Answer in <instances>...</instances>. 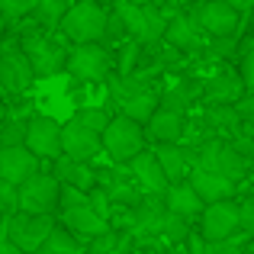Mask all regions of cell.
<instances>
[{
	"label": "cell",
	"mask_w": 254,
	"mask_h": 254,
	"mask_svg": "<svg viewBox=\"0 0 254 254\" xmlns=\"http://www.w3.org/2000/svg\"><path fill=\"white\" fill-rule=\"evenodd\" d=\"M97 3H119V0H97Z\"/></svg>",
	"instance_id": "48"
},
{
	"label": "cell",
	"mask_w": 254,
	"mask_h": 254,
	"mask_svg": "<svg viewBox=\"0 0 254 254\" xmlns=\"http://www.w3.org/2000/svg\"><path fill=\"white\" fill-rule=\"evenodd\" d=\"M113 52L110 45L93 42V45H74L68 55V74H71V90L77 84H97L110 74Z\"/></svg>",
	"instance_id": "5"
},
{
	"label": "cell",
	"mask_w": 254,
	"mask_h": 254,
	"mask_svg": "<svg viewBox=\"0 0 254 254\" xmlns=\"http://www.w3.org/2000/svg\"><path fill=\"white\" fill-rule=\"evenodd\" d=\"M203 222H199V232L206 235V242L216 245V242H225L232 238L238 229H242V203L235 199H225V203H212L203 209Z\"/></svg>",
	"instance_id": "9"
},
{
	"label": "cell",
	"mask_w": 254,
	"mask_h": 254,
	"mask_svg": "<svg viewBox=\"0 0 254 254\" xmlns=\"http://www.w3.org/2000/svg\"><path fill=\"white\" fill-rule=\"evenodd\" d=\"M0 254H23V251L16 248V242L6 235V229H0Z\"/></svg>",
	"instance_id": "43"
},
{
	"label": "cell",
	"mask_w": 254,
	"mask_h": 254,
	"mask_svg": "<svg viewBox=\"0 0 254 254\" xmlns=\"http://www.w3.org/2000/svg\"><path fill=\"white\" fill-rule=\"evenodd\" d=\"M110 90H113V103L119 106V116H129V119H135V123H142V126H148L151 116L161 110L158 93L142 81L116 77V81L110 84Z\"/></svg>",
	"instance_id": "3"
},
{
	"label": "cell",
	"mask_w": 254,
	"mask_h": 254,
	"mask_svg": "<svg viewBox=\"0 0 254 254\" xmlns=\"http://www.w3.org/2000/svg\"><path fill=\"white\" fill-rule=\"evenodd\" d=\"M187 132V123L180 113H171V110H158L151 116V123L145 126V135L151 138L155 145H177V138Z\"/></svg>",
	"instance_id": "21"
},
{
	"label": "cell",
	"mask_w": 254,
	"mask_h": 254,
	"mask_svg": "<svg viewBox=\"0 0 254 254\" xmlns=\"http://www.w3.org/2000/svg\"><path fill=\"white\" fill-rule=\"evenodd\" d=\"M196 19L203 26V32L209 39H235L238 23H242V10L229 3V0H206L203 6H196Z\"/></svg>",
	"instance_id": "10"
},
{
	"label": "cell",
	"mask_w": 254,
	"mask_h": 254,
	"mask_svg": "<svg viewBox=\"0 0 254 254\" xmlns=\"http://www.w3.org/2000/svg\"><path fill=\"white\" fill-rule=\"evenodd\" d=\"M62 222H64V229L74 232V235H77V238H84V242H97L100 235H106V232L113 229L110 219H103L100 212H93V209H74V212H64Z\"/></svg>",
	"instance_id": "20"
},
{
	"label": "cell",
	"mask_w": 254,
	"mask_h": 254,
	"mask_svg": "<svg viewBox=\"0 0 254 254\" xmlns=\"http://www.w3.org/2000/svg\"><path fill=\"white\" fill-rule=\"evenodd\" d=\"M71 0H39V6H36V23L42 26V29H62V23H64V16L71 13Z\"/></svg>",
	"instance_id": "26"
},
{
	"label": "cell",
	"mask_w": 254,
	"mask_h": 254,
	"mask_svg": "<svg viewBox=\"0 0 254 254\" xmlns=\"http://www.w3.org/2000/svg\"><path fill=\"white\" fill-rule=\"evenodd\" d=\"M196 97H206V84L187 77V81H177L171 90H164L161 110H171V113H180V116H184V113L193 106V100H196Z\"/></svg>",
	"instance_id": "24"
},
{
	"label": "cell",
	"mask_w": 254,
	"mask_h": 254,
	"mask_svg": "<svg viewBox=\"0 0 254 254\" xmlns=\"http://www.w3.org/2000/svg\"><path fill=\"white\" fill-rule=\"evenodd\" d=\"M242 232H248L254 238V199H245L242 203Z\"/></svg>",
	"instance_id": "40"
},
{
	"label": "cell",
	"mask_w": 254,
	"mask_h": 254,
	"mask_svg": "<svg viewBox=\"0 0 254 254\" xmlns=\"http://www.w3.org/2000/svg\"><path fill=\"white\" fill-rule=\"evenodd\" d=\"M155 155H158V161H161V168H164V174H168L171 184H184V180H190V174H193L190 151L177 148V145H155Z\"/></svg>",
	"instance_id": "23"
},
{
	"label": "cell",
	"mask_w": 254,
	"mask_h": 254,
	"mask_svg": "<svg viewBox=\"0 0 254 254\" xmlns=\"http://www.w3.org/2000/svg\"><path fill=\"white\" fill-rule=\"evenodd\" d=\"M113 10H116L119 19L126 23L132 42H142V45L151 42V26H148V13H145V6H135V3H129V0H119V3H113Z\"/></svg>",
	"instance_id": "25"
},
{
	"label": "cell",
	"mask_w": 254,
	"mask_h": 254,
	"mask_svg": "<svg viewBox=\"0 0 254 254\" xmlns=\"http://www.w3.org/2000/svg\"><path fill=\"white\" fill-rule=\"evenodd\" d=\"M62 209V180L55 174H36L19 187V212L26 216H52Z\"/></svg>",
	"instance_id": "7"
},
{
	"label": "cell",
	"mask_w": 254,
	"mask_h": 254,
	"mask_svg": "<svg viewBox=\"0 0 254 254\" xmlns=\"http://www.w3.org/2000/svg\"><path fill=\"white\" fill-rule=\"evenodd\" d=\"M245 97H248V84H245L242 71L235 68H219L206 81V103L209 106H238Z\"/></svg>",
	"instance_id": "12"
},
{
	"label": "cell",
	"mask_w": 254,
	"mask_h": 254,
	"mask_svg": "<svg viewBox=\"0 0 254 254\" xmlns=\"http://www.w3.org/2000/svg\"><path fill=\"white\" fill-rule=\"evenodd\" d=\"M39 254H84V248L74 232H68L64 225H55V232L49 235V242H45V248Z\"/></svg>",
	"instance_id": "28"
},
{
	"label": "cell",
	"mask_w": 254,
	"mask_h": 254,
	"mask_svg": "<svg viewBox=\"0 0 254 254\" xmlns=\"http://www.w3.org/2000/svg\"><path fill=\"white\" fill-rule=\"evenodd\" d=\"M74 209H90V193L62 184V212H74Z\"/></svg>",
	"instance_id": "33"
},
{
	"label": "cell",
	"mask_w": 254,
	"mask_h": 254,
	"mask_svg": "<svg viewBox=\"0 0 254 254\" xmlns=\"http://www.w3.org/2000/svg\"><path fill=\"white\" fill-rule=\"evenodd\" d=\"M206 123H209L212 129H219V132H229V135L235 138L245 119L238 116L235 106H209V113H206Z\"/></svg>",
	"instance_id": "29"
},
{
	"label": "cell",
	"mask_w": 254,
	"mask_h": 254,
	"mask_svg": "<svg viewBox=\"0 0 254 254\" xmlns=\"http://www.w3.org/2000/svg\"><path fill=\"white\" fill-rule=\"evenodd\" d=\"M187 248H190V254H206V251H209V242H206L203 232H190V238H187Z\"/></svg>",
	"instance_id": "41"
},
{
	"label": "cell",
	"mask_w": 254,
	"mask_h": 254,
	"mask_svg": "<svg viewBox=\"0 0 254 254\" xmlns=\"http://www.w3.org/2000/svg\"><path fill=\"white\" fill-rule=\"evenodd\" d=\"M242 77L248 84V93H254V42L245 49V68H242Z\"/></svg>",
	"instance_id": "39"
},
{
	"label": "cell",
	"mask_w": 254,
	"mask_h": 254,
	"mask_svg": "<svg viewBox=\"0 0 254 254\" xmlns=\"http://www.w3.org/2000/svg\"><path fill=\"white\" fill-rule=\"evenodd\" d=\"M26 132H29V116H16V113H10L6 119H0V148L26 145Z\"/></svg>",
	"instance_id": "27"
},
{
	"label": "cell",
	"mask_w": 254,
	"mask_h": 254,
	"mask_svg": "<svg viewBox=\"0 0 254 254\" xmlns=\"http://www.w3.org/2000/svg\"><path fill=\"white\" fill-rule=\"evenodd\" d=\"M235 10H254V0H229Z\"/></svg>",
	"instance_id": "44"
},
{
	"label": "cell",
	"mask_w": 254,
	"mask_h": 254,
	"mask_svg": "<svg viewBox=\"0 0 254 254\" xmlns=\"http://www.w3.org/2000/svg\"><path fill=\"white\" fill-rule=\"evenodd\" d=\"M138 45L142 42H129L123 49V55H119V77H129L132 64H135V58H138Z\"/></svg>",
	"instance_id": "38"
},
{
	"label": "cell",
	"mask_w": 254,
	"mask_h": 254,
	"mask_svg": "<svg viewBox=\"0 0 254 254\" xmlns=\"http://www.w3.org/2000/svg\"><path fill=\"white\" fill-rule=\"evenodd\" d=\"M251 245H254V238L248 235V232L238 229L232 238H225V242H216L212 248H216V254H251V251H248Z\"/></svg>",
	"instance_id": "32"
},
{
	"label": "cell",
	"mask_w": 254,
	"mask_h": 254,
	"mask_svg": "<svg viewBox=\"0 0 254 254\" xmlns=\"http://www.w3.org/2000/svg\"><path fill=\"white\" fill-rule=\"evenodd\" d=\"M6 26H10V23H6V16H3V13H0V39H3V32H6Z\"/></svg>",
	"instance_id": "46"
},
{
	"label": "cell",
	"mask_w": 254,
	"mask_h": 254,
	"mask_svg": "<svg viewBox=\"0 0 254 254\" xmlns=\"http://www.w3.org/2000/svg\"><path fill=\"white\" fill-rule=\"evenodd\" d=\"M26 148L45 161H58L64 155L62 148V123L52 116H29V132H26Z\"/></svg>",
	"instance_id": "11"
},
{
	"label": "cell",
	"mask_w": 254,
	"mask_h": 254,
	"mask_svg": "<svg viewBox=\"0 0 254 254\" xmlns=\"http://www.w3.org/2000/svg\"><path fill=\"white\" fill-rule=\"evenodd\" d=\"M52 174H55L62 184L77 187V190H87V193H93V190H97V184H100V171H93L87 161H74V158H68V155L58 158Z\"/></svg>",
	"instance_id": "19"
},
{
	"label": "cell",
	"mask_w": 254,
	"mask_h": 254,
	"mask_svg": "<svg viewBox=\"0 0 254 254\" xmlns=\"http://www.w3.org/2000/svg\"><path fill=\"white\" fill-rule=\"evenodd\" d=\"M164 203H168V212H177L184 219H193V216H203L206 203L199 199V193L193 190L190 180L184 184H171V190L164 193Z\"/></svg>",
	"instance_id": "22"
},
{
	"label": "cell",
	"mask_w": 254,
	"mask_h": 254,
	"mask_svg": "<svg viewBox=\"0 0 254 254\" xmlns=\"http://www.w3.org/2000/svg\"><path fill=\"white\" fill-rule=\"evenodd\" d=\"M145 126L129 116H113L110 129L103 132V151L116 164H129L145 151Z\"/></svg>",
	"instance_id": "4"
},
{
	"label": "cell",
	"mask_w": 254,
	"mask_h": 254,
	"mask_svg": "<svg viewBox=\"0 0 254 254\" xmlns=\"http://www.w3.org/2000/svg\"><path fill=\"white\" fill-rule=\"evenodd\" d=\"M74 119L81 126H87L90 132H97V135H103V132L110 129V123H113V116L106 113V106H84V110L74 113Z\"/></svg>",
	"instance_id": "30"
},
{
	"label": "cell",
	"mask_w": 254,
	"mask_h": 254,
	"mask_svg": "<svg viewBox=\"0 0 254 254\" xmlns=\"http://www.w3.org/2000/svg\"><path fill=\"white\" fill-rule=\"evenodd\" d=\"M251 29H254V10H251Z\"/></svg>",
	"instance_id": "49"
},
{
	"label": "cell",
	"mask_w": 254,
	"mask_h": 254,
	"mask_svg": "<svg viewBox=\"0 0 254 254\" xmlns=\"http://www.w3.org/2000/svg\"><path fill=\"white\" fill-rule=\"evenodd\" d=\"M106 26H110V10L97 0H77L71 13L64 16L62 32L68 42L74 45H93L106 39Z\"/></svg>",
	"instance_id": "2"
},
{
	"label": "cell",
	"mask_w": 254,
	"mask_h": 254,
	"mask_svg": "<svg viewBox=\"0 0 254 254\" xmlns=\"http://www.w3.org/2000/svg\"><path fill=\"white\" fill-rule=\"evenodd\" d=\"M235 110H238V116H242L245 123H254V93H248V97H245Z\"/></svg>",
	"instance_id": "42"
},
{
	"label": "cell",
	"mask_w": 254,
	"mask_h": 254,
	"mask_svg": "<svg viewBox=\"0 0 254 254\" xmlns=\"http://www.w3.org/2000/svg\"><path fill=\"white\" fill-rule=\"evenodd\" d=\"M39 0H0V13L6 16V23H16L26 13H36Z\"/></svg>",
	"instance_id": "34"
},
{
	"label": "cell",
	"mask_w": 254,
	"mask_h": 254,
	"mask_svg": "<svg viewBox=\"0 0 254 254\" xmlns=\"http://www.w3.org/2000/svg\"><path fill=\"white\" fill-rule=\"evenodd\" d=\"M119 39H129V29H126V23L119 19V13L113 10V13H110V26H106V39H103V42L113 45V42H119Z\"/></svg>",
	"instance_id": "37"
},
{
	"label": "cell",
	"mask_w": 254,
	"mask_h": 254,
	"mask_svg": "<svg viewBox=\"0 0 254 254\" xmlns=\"http://www.w3.org/2000/svg\"><path fill=\"white\" fill-rule=\"evenodd\" d=\"M39 161L42 158L32 155L26 145H16V148H0V180H6V184L13 187H23L26 180H32L39 171Z\"/></svg>",
	"instance_id": "14"
},
{
	"label": "cell",
	"mask_w": 254,
	"mask_h": 254,
	"mask_svg": "<svg viewBox=\"0 0 254 254\" xmlns=\"http://www.w3.org/2000/svg\"><path fill=\"white\" fill-rule=\"evenodd\" d=\"M161 235L168 238L174 248H180V245H187V238H190V225H187L184 216L168 212V216H164V225H161Z\"/></svg>",
	"instance_id": "31"
},
{
	"label": "cell",
	"mask_w": 254,
	"mask_h": 254,
	"mask_svg": "<svg viewBox=\"0 0 254 254\" xmlns=\"http://www.w3.org/2000/svg\"><path fill=\"white\" fill-rule=\"evenodd\" d=\"M164 216H168V203L164 196L158 193H145L135 206H132V232L138 235H161V225H164Z\"/></svg>",
	"instance_id": "16"
},
{
	"label": "cell",
	"mask_w": 254,
	"mask_h": 254,
	"mask_svg": "<svg viewBox=\"0 0 254 254\" xmlns=\"http://www.w3.org/2000/svg\"><path fill=\"white\" fill-rule=\"evenodd\" d=\"M251 254H254V251H251Z\"/></svg>",
	"instance_id": "50"
},
{
	"label": "cell",
	"mask_w": 254,
	"mask_h": 254,
	"mask_svg": "<svg viewBox=\"0 0 254 254\" xmlns=\"http://www.w3.org/2000/svg\"><path fill=\"white\" fill-rule=\"evenodd\" d=\"M16 42H19V49L26 52L32 71H36V77H52V74H58V71H68L71 49L58 42L49 29H42V26H29V29L19 32Z\"/></svg>",
	"instance_id": "1"
},
{
	"label": "cell",
	"mask_w": 254,
	"mask_h": 254,
	"mask_svg": "<svg viewBox=\"0 0 254 254\" xmlns=\"http://www.w3.org/2000/svg\"><path fill=\"white\" fill-rule=\"evenodd\" d=\"M6 235L16 242V248L23 254H39L49 242V235L55 232V219L52 216H26V212H16V216L3 219Z\"/></svg>",
	"instance_id": "8"
},
{
	"label": "cell",
	"mask_w": 254,
	"mask_h": 254,
	"mask_svg": "<svg viewBox=\"0 0 254 254\" xmlns=\"http://www.w3.org/2000/svg\"><path fill=\"white\" fill-rule=\"evenodd\" d=\"M190 184H193V190L199 193V199H203L206 206L232 199V196H235V187H238L235 180L222 177V174H216V171H203V168H193Z\"/></svg>",
	"instance_id": "18"
},
{
	"label": "cell",
	"mask_w": 254,
	"mask_h": 254,
	"mask_svg": "<svg viewBox=\"0 0 254 254\" xmlns=\"http://www.w3.org/2000/svg\"><path fill=\"white\" fill-rule=\"evenodd\" d=\"M32 81H36V71L26 52L19 49V42H3L0 45V100L6 103L10 97H19Z\"/></svg>",
	"instance_id": "6"
},
{
	"label": "cell",
	"mask_w": 254,
	"mask_h": 254,
	"mask_svg": "<svg viewBox=\"0 0 254 254\" xmlns=\"http://www.w3.org/2000/svg\"><path fill=\"white\" fill-rule=\"evenodd\" d=\"M164 42H168L174 52H199V49H203L206 32H203V26H199L196 13H184V10H180L177 16L168 23Z\"/></svg>",
	"instance_id": "15"
},
{
	"label": "cell",
	"mask_w": 254,
	"mask_h": 254,
	"mask_svg": "<svg viewBox=\"0 0 254 254\" xmlns=\"http://www.w3.org/2000/svg\"><path fill=\"white\" fill-rule=\"evenodd\" d=\"M129 3H135V6H148V3H158V0H129Z\"/></svg>",
	"instance_id": "47"
},
{
	"label": "cell",
	"mask_w": 254,
	"mask_h": 254,
	"mask_svg": "<svg viewBox=\"0 0 254 254\" xmlns=\"http://www.w3.org/2000/svg\"><path fill=\"white\" fill-rule=\"evenodd\" d=\"M19 212V187L6 184V180H0V216L10 219Z\"/></svg>",
	"instance_id": "35"
},
{
	"label": "cell",
	"mask_w": 254,
	"mask_h": 254,
	"mask_svg": "<svg viewBox=\"0 0 254 254\" xmlns=\"http://www.w3.org/2000/svg\"><path fill=\"white\" fill-rule=\"evenodd\" d=\"M126 168H129V174L145 187V193L164 196V193L171 190V180H168V174H164V168H161V161H158L155 151H142V155H138L135 161H129Z\"/></svg>",
	"instance_id": "17"
},
{
	"label": "cell",
	"mask_w": 254,
	"mask_h": 254,
	"mask_svg": "<svg viewBox=\"0 0 254 254\" xmlns=\"http://www.w3.org/2000/svg\"><path fill=\"white\" fill-rule=\"evenodd\" d=\"M62 148H64V155L74 158V161H90V158H97L100 151H103V135L90 132L87 126H81L71 116L68 123L62 126Z\"/></svg>",
	"instance_id": "13"
},
{
	"label": "cell",
	"mask_w": 254,
	"mask_h": 254,
	"mask_svg": "<svg viewBox=\"0 0 254 254\" xmlns=\"http://www.w3.org/2000/svg\"><path fill=\"white\" fill-rule=\"evenodd\" d=\"M123 242L126 238L119 235V229H110L106 235H100L97 242H90V251L87 254H116L119 248H123Z\"/></svg>",
	"instance_id": "36"
},
{
	"label": "cell",
	"mask_w": 254,
	"mask_h": 254,
	"mask_svg": "<svg viewBox=\"0 0 254 254\" xmlns=\"http://www.w3.org/2000/svg\"><path fill=\"white\" fill-rule=\"evenodd\" d=\"M6 116H10V106H6L3 100H0V119H6Z\"/></svg>",
	"instance_id": "45"
}]
</instances>
